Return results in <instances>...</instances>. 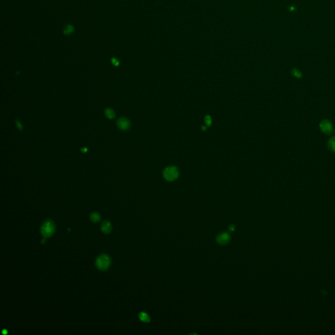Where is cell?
<instances>
[{"label": "cell", "mask_w": 335, "mask_h": 335, "mask_svg": "<svg viewBox=\"0 0 335 335\" xmlns=\"http://www.w3.org/2000/svg\"><path fill=\"white\" fill-rule=\"evenodd\" d=\"M55 224L53 221L50 220H48L45 221L41 227V233L44 238H50L55 231Z\"/></svg>", "instance_id": "obj_1"}, {"label": "cell", "mask_w": 335, "mask_h": 335, "mask_svg": "<svg viewBox=\"0 0 335 335\" xmlns=\"http://www.w3.org/2000/svg\"><path fill=\"white\" fill-rule=\"evenodd\" d=\"M110 265H111V258L105 254L99 256L96 261V268L101 271H105L108 269Z\"/></svg>", "instance_id": "obj_2"}, {"label": "cell", "mask_w": 335, "mask_h": 335, "mask_svg": "<svg viewBox=\"0 0 335 335\" xmlns=\"http://www.w3.org/2000/svg\"><path fill=\"white\" fill-rule=\"evenodd\" d=\"M163 176L166 181H173L179 176V170L176 166H169L164 169Z\"/></svg>", "instance_id": "obj_3"}, {"label": "cell", "mask_w": 335, "mask_h": 335, "mask_svg": "<svg viewBox=\"0 0 335 335\" xmlns=\"http://www.w3.org/2000/svg\"><path fill=\"white\" fill-rule=\"evenodd\" d=\"M321 130L325 134H330L333 131V126L331 122L328 120H323L320 124Z\"/></svg>", "instance_id": "obj_4"}, {"label": "cell", "mask_w": 335, "mask_h": 335, "mask_svg": "<svg viewBox=\"0 0 335 335\" xmlns=\"http://www.w3.org/2000/svg\"><path fill=\"white\" fill-rule=\"evenodd\" d=\"M231 240V237L229 233L228 232H221L217 236V242L220 245H226Z\"/></svg>", "instance_id": "obj_5"}, {"label": "cell", "mask_w": 335, "mask_h": 335, "mask_svg": "<svg viewBox=\"0 0 335 335\" xmlns=\"http://www.w3.org/2000/svg\"><path fill=\"white\" fill-rule=\"evenodd\" d=\"M118 128L121 130H127L130 126V122L126 118L122 117L118 118L117 122Z\"/></svg>", "instance_id": "obj_6"}, {"label": "cell", "mask_w": 335, "mask_h": 335, "mask_svg": "<svg viewBox=\"0 0 335 335\" xmlns=\"http://www.w3.org/2000/svg\"><path fill=\"white\" fill-rule=\"evenodd\" d=\"M112 229L111 224L108 220H104L101 225V230L105 234H108L111 232Z\"/></svg>", "instance_id": "obj_7"}, {"label": "cell", "mask_w": 335, "mask_h": 335, "mask_svg": "<svg viewBox=\"0 0 335 335\" xmlns=\"http://www.w3.org/2000/svg\"><path fill=\"white\" fill-rule=\"evenodd\" d=\"M139 318L142 321L144 322V323H149L151 321V317L150 316L147 314L145 312H141L139 313Z\"/></svg>", "instance_id": "obj_8"}, {"label": "cell", "mask_w": 335, "mask_h": 335, "mask_svg": "<svg viewBox=\"0 0 335 335\" xmlns=\"http://www.w3.org/2000/svg\"><path fill=\"white\" fill-rule=\"evenodd\" d=\"M63 33L66 36H70L74 32V27L70 24H67L63 29Z\"/></svg>", "instance_id": "obj_9"}, {"label": "cell", "mask_w": 335, "mask_h": 335, "mask_svg": "<svg viewBox=\"0 0 335 335\" xmlns=\"http://www.w3.org/2000/svg\"><path fill=\"white\" fill-rule=\"evenodd\" d=\"M90 219L91 220V221H92L93 223H98L101 219V217H100V215L98 213H97V212H93V213H92L90 215Z\"/></svg>", "instance_id": "obj_10"}, {"label": "cell", "mask_w": 335, "mask_h": 335, "mask_svg": "<svg viewBox=\"0 0 335 335\" xmlns=\"http://www.w3.org/2000/svg\"><path fill=\"white\" fill-rule=\"evenodd\" d=\"M105 115L108 118H110V119H113L115 117V111L110 108H108L105 110Z\"/></svg>", "instance_id": "obj_11"}, {"label": "cell", "mask_w": 335, "mask_h": 335, "mask_svg": "<svg viewBox=\"0 0 335 335\" xmlns=\"http://www.w3.org/2000/svg\"><path fill=\"white\" fill-rule=\"evenodd\" d=\"M328 147L330 151L335 152V137L330 138L328 142Z\"/></svg>", "instance_id": "obj_12"}, {"label": "cell", "mask_w": 335, "mask_h": 335, "mask_svg": "<svg viewBox=\"0 0 335 335\" xmlns=\"http://www.w3.org/2000/svg\"><path fill=\"white\" fill-rule=\"evenodd\" d=\"M291 73H292V75L295 76V77L298 78V79H300V78H301V77H303V74H302V73H301V72H300L299 70L296 69V68H293V69H292V71H291Z\"/></svg>", "instance_id": "obj_13"}, {"label": "cell", "mask_w": 335, "mask_h": 335, "mask_svg": "<svg viewBox=\"0 0 335 335\" xmlns=\"http://www.w3.org/2000/svg\"><path fill=\"white\" fill-rule=\"evenodd\" d=\"M205 122H206V124L207 126H210L211 125L212 121H211V117L209 115H207L205 117Z\"/></svg>", "instance_id": "obj_14"}, {"label": "cell", "mask_w": 335, "mask_h": 335, "mask_svg": "<svg viewBox=\"0 0 335 335\" xmlns=\"http://www.w3.org/2000/svg\"><path fill=\"white\" fill-rule=\"evenodd\" d=\"M111 61L113 64L115 66H118V65H119V61H118L116 58H112Z\"/></svg>", "instance_id": "obj_15"}, {"label": "cell", "mask_w": 335, "mask_h": 335, "mask_svg": "<svg viewBox=\"0 0 335 335\" xmlns=\"http://www.w3.org/2000/svg\"><path fill=\"white\" fill-rule=\"evenodd\" d=\"M16 125L17 126V127L19 128V129H20V130H22V125H21L20 122H19L18 121H16Z\"/></svg>", "instance_id": "obj_16"}, {"label": "cell", "mask_w": 335, "mask_h": 335, "mask_svg": "<svg viewBox=\"0 0 335 335\" xmlns=\"http://www.w3.org/2000/svg\"><path fill=\"white\" fill-rule=\"evenodd\" d=\"M228 230H229L230 232L234 231V230H235V227H234V225H231V226H229V227H228Z\"/></svg>", "instance_id": "obj_17"}, {"label": "cell", "mask_w": 335, "mask_h": 335, "mask_svg": "<svg viewBox=\"0 0 335 335\" xmlns=\"http://www.w3.org/2000/svg\"><path fill=\"white\" fill-rule=\"evenodd\" d=\"M206 128V126H202V130H205Z\"/></svg>", "instance_id": "obj_18"}]
</instances>
